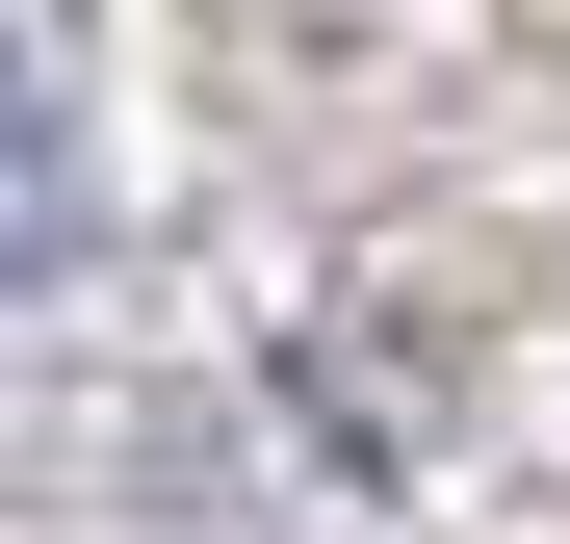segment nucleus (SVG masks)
Returning <instances> with one entry per match:
<instances>
[{
    "label": "nucleus",
    "mask_w": 570,
    "mask_h": 544,
    "mask_svg": "<svg viewBox=\"0 0 570 544\" xmlns=\"http://www.w3.org/2000/svg\"><path fill=\"white\" fill-rule=\"evenodd\" d=\"M52 208H78V130L27 105V78H0V259H52Z\"/></svg>",
    "instance_id": "obj_1"
}]
</instances>
